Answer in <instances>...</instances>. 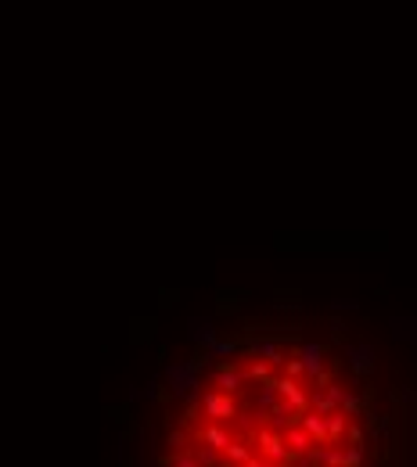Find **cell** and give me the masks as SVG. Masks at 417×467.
<instances>
[{
	"instance_id": "obj_28",
	"label": "cell",
	"mask_w": 417,
	"mask_h": 467,
	"mask_svg": "<svg viewBox=\"0 0 417 467\" xmlns=\"http://www.w3.org/2000/svg\"><path fill=\"white\" fill-rule=\"evenodd\" d=\"M144 399H158V377H152L148 385H144V392H140Z\"/></svg>"
},
{
	"instance_id": "obj_19",
	"label": "cell",
	"mask_w": 417,
	"mask_h": 467,
	"mask_svg": "<svg viewBox=\"0 0 417 467\" xmlns=\"http://www.w3.org/2000/svg\"><path fill=\"white\" fill-rule=\"evenodd\" d=\"M245 377H252V381H259V385H266V381H270V363H266V359H256Z\"/></svg>"
},
{
	"instance_id": "obj_23",
	"label": "cell",
	"mask_w": 417,
	"mask_h": 467,
	"mask_svg": "<svg viewBox=\"0 0 417 467\" xmlns=\"http://www.w3.org/2000/svg\"><path fill=\"white\" fill-rule=\"evenodd\" d=\"M363 464V445H345V467H360Z\"/></svg>"
},
{
	"instance_id": "obj_27",
	"label": "cell",
	"mask_w": 417,
	"mask_h": 467,
	"mask_svg": "<svg viewBox=\"0 0 417 467\" xmlns=\"http://www.w3.org/2000/svg\"><path fill=\"white\" fill-rule=\"evenodd\" d=\"M345 435H349V445H360L363 442V428H360V424H349Z\"/></svg>"
},
{
	"instance_id": "obj_31",
	"label": "cell",
	"mask_w": 417,
	"mask_h": 467,
	"mask_svg": "<svg viewBox=\"0 0 417 467\" xmlns=\"http://www.w3.org/2000/svg\"><path fill=\"white\" fill-rule=\"evenodd\" d=\"M245 467H274V464H270V460H263V457H252V460H248Z\"/></svg>"
},
{
	"instance_id": "obj_26",
	"label": "cell",
	"mask_w": 417,
	"mask_h": 467,
	"mask_svg": "<svg viewBox=\"0 0 417 467\" xmlns=\"http://www.w3.org/2000/svg\"><path fill=\"white\" fill-rule=\"evenodd\" d=\"M324 395H327L331 402H335V407H342V399H345L349 392H345L342 385H335V381H331V385H327V392H324Z\"/></svg>"
},
{
	"instance_id": "obj_5",
	"label": "cell",
	"mask_w": 417,
	"mask_h": 467,
	"mask_svg": "<svg viewBox=\"0 0 417 467\" xmlns=\"http://www.w3.org/2000/svg\"><path fill=\"white\" fill-rule=\"evenodd\" d=\"M202 410H205V417H213V420H231V417H238V402H234V395L205 392L202 395Z\"/></svg>"
},
{
	"instance_id": "obj_12",
	"label": "cell",
	"mask_w": 417,
	"mask_h": 467,
	"mask_svg": "<svg viewBox=\"0 0 417 467\" xmlns=\"http://www.w3.org/2000/svg\"><path fill=\"white\" fill-rule=\"evenodd\" d=\"M198 439H202V445H213V450H216V453H227V445H231V442H234L231 435H227V432L220 428V424H208V428H205V432H198Z\"/></svg>"
},
{
	"instance_id": "obj_32",
	"label": "cell",
	"mask_w": 417,
	"mask_h": 467,
	"mask_svg": "<svg viewBox=\"0 0 417 467\" xmlns=\"http://www.w3.org/2000/svg\"><path fill=\"white\" fill-rule=\"evenodd\" d=\"M291 467H313V464H309V457H299V460L291 464Z\"/></svg>"
},
{
	"instance_id": "obj_17",
	"label": "cell",
	"mask_w": 417,
	"mask_h": 467,
	"mask_svg": "<svg viewBox=\"0 0 417 467\" xmlns=\"http://www.w3.org/2000/svg\"><path fill=\"white\" fill-rule=\"evenodd\" d=\"M223 457L231 460V464H241V467H245L248 460H252V450H248L245 442H238V439H234L231 445H227V453H223Z\"/></svg>"
},
{
	"instance_id": "obj_18",
	"label": "cell",
	"mask_w": 417,
	"mask_h": 467,
	"mask_svg": "<svg viewBox=\"0 0 417 467\" xmlns=\"http://www.w3.org/2000/svg\"><path fill=\"white\" fill-rule=\"evenodd\" d=\"M338 410H342L345 417H360V413H363V399H360V395H352V392H349V395L342 399V407H338Z\"/></svg>"
},
{
	"instance_id": "obj_2",
	"label": "cell",
	"mask_w": 417,
	"mask_h": 467,
	"mask_svg": "<svg viewBox=\"0 0 417 467\" xmlns=\"http://www.w3.org/2000/svg\"><path fill=\"white\" fill-rule=\"evenodd\" d=\"M259 450H263V460H270L274 467H281V464H295L299 457L288 450V442H284V435H277V432H270V428H259Z\"/></svg>"
},
{
	"instance_id": "obj_4",
	"label": "cell",
	"mask_w": 417,
	"mask_h": 467,
	"mask_svg": "<svg viewBox=\"0 0 417 467\" xmlns=\"http://www.w3.org/2000/svg\"><path fill=\"white\" fill-rule=\"evenodd\" d=\"M187 338L202 349L208 352L220 338H216V324H213V316H187Z\"/></svg>"
},
{
	"instance_id": "obj_29",
	"label": "cell",
	"mask_w": 417,
	"mask_h": 467,
	"mask_svg": "<svg viewBox=\"0 0 417 467\" xmlns=\"http://www.w3.org/2000/svg\"><path fill=\"white\" fill-rule=\"evenodd\" d=\"M165 442H170L177 453H183V432H170V439H165Z\"/></svg>"
},
{
	"instance_id": "obj_10",
	"label": "cell",
	"mask_w": 417,
	"mask_h": 467,
	"mask_svg": "<svg viewBox=\"0 0 417 467\" xmlns=\"http://www.w3.org/2000/svg\"><path fill=\"white\" fill-rule=\"evenodd\" d=\"M213 385L223 392V395H234L241 385H245V374L234 370V367H223V370H213Z\"/></svg>"
},
{
	"instance_id": "obj_14",
	"label": "cell",
	"mask_w": 417,
	"mask_h": 467,
	"mask_svg": "<svg viewBox=\"0 0 417 467\" xmlns=\"http://www.w3.org/2000/svg\"><path fill=\"white\" fill-rule=\"evenodd\" d=\"M349 432V417L342 413V410H335L327 417V439H331V445H338V439Z\"/></svg>"
},
{
	"instance_id": "obj_16",
	"label": "cell",
	"mask_w": 417,
	"mask_h": 467,
	"mask_svg": "<svg viewBox=\"0 0 417 467\" xmlns=\"http://www.w3.org/2000/svg\"><path fill=\"white\" fill-rule=\"evenodd\" d=\"M309 410H313V413H320V417H331L338 407H335V402H331L324 392H309Z\"/></svg>"
},
{
	"instance_id": "obj_15",
	"label": "cell",
	"mask_w": 417,
	"mask_h": 467,
	"mask_svg": "<svg viewBox=\"0 0 417 467\" xmlns=\"http://www.w3.org/2000/svg\"><path fill=\"white\" fill-rule=\"evenodd\" d=\"M277 407V388H274V381H266V385H259V395H256V410H274Z\"/></svg>"
},
{
	"instance_id": "obj_11",
	"label": "cell",
	"mask_w": 417,
	"mask_h": 467,
	"mask_svg": "<svg viewBox=\"0 0 417 467\" xmlns=\"http://www.w3.org/2000/svg\"><path fill=\"white\" fill-rule=\"evenodd\" d=\"M248 352H252L256 359H266L270 367L284 363V359H281V345H277V342H270V338H256V342L248 345Z\"/></svg>"
},
{
	"instance_id": "obj_8",
	"label": "cell",
	"mask_w": 417,
	"mask_h": 467,
	"mask_svg": "<svg viewBox=\"0 0 417 467\" xmlns=\"http://www.w3.org/2000/svg\"><path fill=\"white\" fill-rule=\"evenodd\" d=\"M389 334H392V342H407V345H414V342H417V316L392 313V316H389Z\"/></svg>"
},
{
	"instance_id": "obj_25",
	"label": "cell",
	"mask_w": 417,
	"mask_h": 467,
	"mask_svg": "<svg viewBox=\"0 0 417 467\" xmlns=\"http://www.w3.org/2000/svg\"><path fill=\"white\" fill-rule=\"evenodd\" d=\"M216 460H220V453L213 450V445H202V453H198V464H202V467H216Z\"/></svg>"
},
{
	"instance_id": "obj_1",
	"label": "cell",
	"mask_w": 417,
	"mask_h": 467,
	"mask_svg": "<svg viewBox=\"0 0 417 467\" xmlns=\"http://www.w3.org/2000/svg\"><path fill=\"white\" fill-rule=\"evenodd\" d=\"M208 352H198L195 359H187V363H170L162 370V377H165V385H170V392L177 395V399H183L187 407H198L202 402V381H198V370L202 367H208Z\"/></svg>"
},
{
	"instance_id": "obj_13",
	"label": "cell",
	"mask_w": 417,
	"mask_h": 467,
	"mask_svg": "<svg viewBox=\"0 0 417 467\" xmlns=\"http://www.w3.org/2000/svg\"><path fill=\"white\" fill-rule=\"evenodd\" d=\"M284 442H288V450L295 453V457H306V453L313 450V439H309V435L299 428V424H295V428H288V432H284Z\"/></svg>"
},
{
	"instance_id": "obj_22",
	"label": "cell",
	"mask_w": 417,
	"mask_h": 467,
	"mask_svg": "<svg viewBox=\"0 0 417 467\" xmlns=\"http://www.w3.org/2000/svg\"><path fill=\"white\" fill-rule=\"evenodd\" d=\"M306 374V367H302V359L295 356V359H284V377H291V381H295V377H302Z\"/></svg>"
},
{
	"instance_id": "obj_24",
	"label": "cell",
	"mask_w": 417,
	"mask_h": 467,
	"mask_svg": "<svg viewBox=\"0 0 417 467\" xmlns=\"http://www.w3.org/2000/svg\"><path fill=\"white\" fill-rule=\"evenodd\" d=\"M165 464H170V467H202L198 457H191V453H177V457H170Z\"/></svg>"
},
{
	"instance_id": "obj_7",
	"label": "cell",
	"mask_w": 417,
	"mask_h": 467,
	"mask_svg": "<svg viewBox=\"0 0 417 467\" xmlns=\"http://www.w3.org/2000/svg\"><path fill=\"white\" fill-rule=\"evenodd\" d=\"M299 359H302V367L313 381H320L327 370H324V345L320 342H302L299 345Z\"/></svg>"
},
{
	"instance_id": "obj_3",
	"label": "cell",
	"mask_w": 417,
	"mask_h": 467,
	"mask_svg": "<svg viewBox=\"0 0 417 467\" xmlns=\"http://www.w3.org/2000/svg\"><path fill=\"white\" fill-rule=\"evenodd\" d=\"M345 363L352 367L357 377H367V374H374V367H378V352H374V345H367V342H345Z\"/></svg>"
},
{
	"instance_id": "obj_6",
	"label": "cell",
	"mask_w": 417,
	"mask_h": 467,
	"mask_svg": "<svg viewBox=\"0 0 417 467\" xmlns=\"http://www.w3.org/2000/svg\"><path fill=\"white\" fill-rule=\"evenodd\" d=\"M274 388H277V395H281V399H284L295 413H306V410H309V395L299 388V381H291V377H277V381H274Z\"/></svg>"
},
{
	"instance_id": "obj_9",
	"label": "cell",
	"mask_w": 417,
	"mask_h": 467,
	"mask_svg": "<svg viewBox=\"0 0 417 467\" xmlns=\"http://www.w3.org/2000/svg\"><path fill=\"white\" fill-rule=\"evenodd\" d=\"M299 428L313 439V445H331V439H327V417L306 410V413H302V420H299Z\"/></svg>"
},
{
	"instance_id": "obj_30",
	"label": "cell",
	"mask_w": 417,
	"mask_h": 467,
	"mask_svg": "<svg viewBox=\"0 0 417 467\" xmlns=\"http://www.w3.org/2000/svg\"><path fill=\"white\" fill-rule=\"evenodd\" d=\"M331 331H335V338L345 334V320H342V316H335V313H331Z\"/></svg>"
},
{
	"instance_id": "obj_21",
	"label": "cell",
	"mask_w": 417,
	"mask_h": 467,
	"mask_svg": "<svg viewBox=\"0 0 417 467\" xmlns=\"http://www.w3.org/2000/svg\"><path fill=\"white\" fill-rule=\"evenodd\" d=\"M238 352V342H216L213 349H208V356L213 359H223V356H234Z\"/></svg>"
},
{
	"instance_id": "obj_20",
	"label": "cell",
	"mask_w": 417,
	"mask_h": 467,
	"mask_svg": "<svg viewBox=\"0 0 417 467\" xmlns=\"http://www.w3.org/2000/svg\"><path fill=\"white\" fill-rule=\"evenodd\" d=\"M360 309V299H331V313H357Z\"/></svg>"
}]
</instances>
